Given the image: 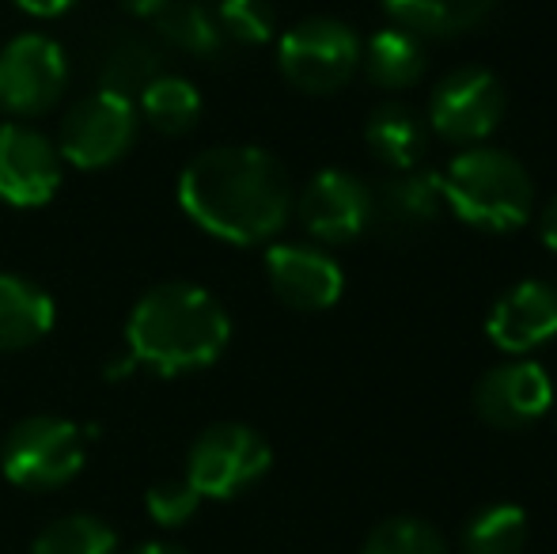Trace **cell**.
<instances>
[{"label":"cell","instance_id":"obj_1","mask_svg":"<svg viewBox=\"0 0 557 554\" xmlns=\"http://www.w3.org/2000/svg\"><path fill=\"white\" fill-rule=\"evenodd\" d=\"M178 206L201 232L224 244H265L293 213V178L265 148L221 145L183 168Z\"/></svg>","mask_w":557,"mask_h":554},{"label":"cell","instance_id":"obj_2","mask_svg":"<svg viewBox=\"0 0 557 554\" xmlns=\"http://www.w3.org/2000/svg\"><path fill=\"white\" fill-rule=\"evenodd\" d=\"M232 342V319L209 288L190 281H163L148 288L129 311L125 346L129 357L160 377L201 372Z\"/></svg>","mask_w":557,"mask_h":554},{"label":"cell","instance_id":"obj_3","mask_svg":"<svg viewBox=\"0 0 557 554\" xmlns=\"http://www.w3.org/2000/svg\"><path fill=\"white\" fill-rule=\"evenodd\" d=\"M444 206L462 224L482 232H516L531 221L535 183L531 171L505 148L470 145L441 175Z\"/></svg>","mask_w":557,"mask_h":554},{"label":"cell","instance_id":"obj_4","mask_svg":"<svg viewBox=\"0 0 557 554\" xmlns=\"http://www.w3.org/2000/svg\"><path fill=\"white\" fill-rule=\"evenodd\" d=\"M360 46L357 30L334 15H311L288 27L277 42V65L293 88L308 96H331L345 88L360 69Z\"/></svg>","mask_w":557,"mask_h":554},{"label":"cell","instance_id":"obj_5","mask_svg":"<svg viewBox=\"0 0 557 554\" xmlns=\"http://www.w3.org/2000/svg\"><path fill=\"white\" fill-rule=\"evenodd\" d=\"M84 467V433L65 418L38 415L8 433L0 448V471L20 490H58Z\"/></svg>","mask_w":557,"mask_h":554},{"label":"cell","instance_id":"obj_6","mask_svg":"<svg viewBox=\"0 0 557 554\" xmlns=\"http://www.w3.org/2000/svg\"><path fill=\"white\" fill-rule=\"evenodd\" d=\"M273 464V452L258 429L243 426V421H221L209 426L206 433L194 441L190 459H186V479L201 497H239L258 479H265Z\"/></svg>","mask_w":557,"mask_h":554},{"label":"cell","instance_id":"obj_7","mask_svg":"<svg viewBox=\"0 0 557 554\" xmlns=\"http://www.w3.org/2000/svg\"><path fill=\"white\" fill-rule=\"evenodd\" d=\"M140 114L137 103L117 91H91L81 103L69 107L65 122H61V145L58 152L65 156L73 168L99 171L122 160L137 140Z\"/></svg>","mask_w":557,"mask_h":554},{"label":"cell","instance_id":"obj_8","mask_svg":"<svg viewBox=\"0 0 557 554\" xmlns=\"http://www.w3.org/2000/svg\"><path fill=\"white\" fill-rule=\"evenodd\" d=\"M508 111L505 84L482 65H459L433 88L429 130L451 145H482Z\"/></svg>","mask_w":557,"mask_h":554},{"label":"cell","instance_id":"obj_9","mask_svg":"<svg viewBox=\"0 0 557 554\" xmlns=\"http://www.w3.org/2000/svg\"><path fill=\"white\" fill-rule=\"evenodd\" d=\"M69 84V58L50 35L23 30L0 50V111L35 119L58 107Z\"/></svg>","mask_w":557,"mask_h":554},{"label":"cell","instance_id":"obj_10","mask_svg":"<svg viewBox=\"0 0 557 554\" xmlns=\"http://www.w3.org/2000/svg\"><path fill=\"white\" fill-rule=\"evenodd\" d=\"M557 403L554 380L531 357H512L500 361L493 369L482 372V380L474 384V415L493 429H528L531 421L550 415Z\"/></svg>","mask_w":557,"mask_h":554},{"label":"cell","instance_id":"obj_11","mask_svg":"<svg viewBox=\"0 0 557 554\" xmlns=\"http://www.w3.org/2000/svg\"><path fill=\"white\" fill-rule=\"evenodd\" d=\"M296 213L319 244H352L372 224V186L345 168H326L300 190Z\"/></svg>","mask_w":557,"mask_h":554},{"label":"cell","instance_id":"obj_12","mask_svg":"<svg viewBox=\"0 0 557 554\" xmlns=\"http://www.w3.org/2000/svg\"><path fill=\"white\" fill-rule=\"evenodd\" d=\"M61 186V152L46 134L20 122L0 126V201L38 209Z\"/></svg>","mask_w":557,"mask_h":554},{"label":"cell","instance_id":"obj_13","mask_svg":"<svg viewBox=\"0 0 557 554\" xmlns=\"http://www.w3.org/2000/svg\"><path fill=\"white\" fill-rule=\"evenodd\" d=\"M265 278L277 300L296 311H326L345 293L337 259L315 244H273L265 251Z\"/></svg>","mask_w":557,"mask_h":554},{"label":"cell","instance_id":"obj_14","mask_svg":"<svg viewBox=\"0 0 557 554\" xmlns=\"http://www.w3.org/2000/svg\"><path fill=\"white\" fill-rule=\"evenodd\" d=\"M485 334L500 354L512 357H528L531 349L546 346L557 338V288L539 278L516 281L490 308Z\"/></svg>","mask_w":557,"mask_h":554},{"label":"cell","instance_id":"obj_15","mask_svg":"<svg viewBox=\"0 0 557 554\" xmlns=\"http://www.w3.org/2000/svg\"><path fill=\"white\" fill-rule=\"evenodd\" d=\"M444 209V183L436 171L410 168L395 171L372 190V224L398 236L421 232L441 217Z\"/></svg>","mask_w":557,"mask_h":554},{"label":"cell","instance_id":"obj_16","mask_svg":"<svg viewBox=\"0 0 557 554\" xmlns=\"http://www.w3.org/2000/svg\"><path fill=\"white\" fill-rule=\"evenodd\" d=\"M53 327V296L20 274H0V354L42 342Z\"/></svg>","mask_w":557,"mask_h":554},{"label":"cell","instance_id":"obj_17","mask_svg":"<svg viewBox=\"0 0 557 554\" xmlns=\"http://www.w3.org/2000/svg\"><path fill=\"white\" fill-rule=\"evenodd\" d=\"M364 140L383 168L410 171L421 168V156L429 148V122L410 103H380L368 114Z\"/></svg>","mask_w":557,"mask_h":554},{"label":"cell","instance_id":"obj_18","mask_svg":"<svg viewBox=\"0 0 557 554\" xmlns=\"http://www.w3.org/2000/svg\"><path fill=\"white\" fill-rule=\"evenodd\" d=\"M425 65H429V53H425V38H418L413 30L391 27L375 30L368 38L364 53H360V69L368 73V81L383 91H406L425 76Z\"/></svg>","mask_w":557,"mask_h":554},{"label":"cell","instance_id":"obj_19","mask_svg":"<svg viewBox=\"0 0 557 554\" xmlns=\"http://www.w3.org/2000/svg\"><path fill=\"white\" fill-rule=\"evenodd\" d=\"M391 23L418 38H455L478 27L497 8V0H380Z\"/></svg>","mask_w":557,"mask_h":554},{"label":"cell","instance_id":"obj_20","mask_svg":"<svg viewBox=\"0 0 557 554\" xmlns=\"http://www.w3.org/2000/svg\"><path fill=\"white\" fill-rule=\"evenodd\" d=\"M137 114L163 137H183L201 122V91L186 76L160 73L137 96Z\"/></svg>","mask_w":557,"mask_h":554},{"label":"cell","instance_id":"obj_21","mask_svg":"<svg viewBox=\"0 0 557 554\" xmlns=\"http://www.w3.org/2000/svg\"><path fill=\"white\" fill-rule=\"evenodd\" d=\"M156 27L168 38L171 46H178L190 58H221L224 50V30L216 23V8H209L206 0H171L160 15H156Z\"/></svg>","mask_w":557,"mask_h":554},{"label":"cell","instance_id":"obj_22","mask_svg":"<svg viewBox=\"0 0 557 554\" xmlns=\"http://www.w3.org/2000/svg\"><path fill=\"white\" fill-rule=\"evenodd\" d=\"M163 73V53L156 50L148 38L140 35H122L111 50L103 53V65H99V81L107 91L133 99Z\"/></svg>","mask_w":557,"mask_h":554},{"label":"cell","instance_id":"obj_23","mask_svg":"<svg viewBox=\"0 0 557 554\" xmlns=\"http://www.w3.org/2000/svg\"><path fill=\"white\" fill-rule=\"evenodd\" d=\"M528 543V513L516 502H493L462 528V554H520Z\"/></svg>","mask_w":557,"mask_h":554},{"label":"cell","instance_id":"obj_24","mask_svg":"<svg viewBox=\"0 0 557 554\" xmlns=\"http://www.w3.org/2000/svg\"><path fill=\"white\" fill-rule=\"evenodd\" d=\"M117 535L107 520L76 513V517H61L46 528L35 540L30 554H114Z\"/></svg>","mask_w":557,"mask_h":554},{"label":"cell","instance_id":"obj_25","mask_svg":"<svg viewBox=\"0 0 557 554\" xmlns=\"http://www.w3.org/2000/svg\"><path fill=\"white\" fill-rule=\"evenodd\" d=\"M360 554H447V540L421 517H387L368 532Z\"/></svg>","mask_w":557,"mask_h":554},{"label":"cell","instance_id":"obj_26","mask_svg":"<svg viewBox=\"0 0 557 554\" xmlns=\"http://www.w3.org/2000/svg\"><path fill=\"white\" fill-rule=\"evenodd\" d=\"M216 23H221L224 38L243 46H262L277 30V15H273L270 0H221L216 4Z\"/></svg>","mask_w":557,"mask_h":554},{"label":"cell","instance_id":"obj_27","mask_svg":"<svg viewBox=\"0 0 557 554\" xmlns=\"http://www.w3.org/2000/svg\"><path fill=\"white\" fill-rule=\"evenodd\" d=\"M206 502V497L198 494V490L190 487V479H163V482H156V487H148V494H145V509H148V517L156 520V525H163V528H178V525H186V520L198 513V505Z\"/></svg>","mask_w":557,"mask_h":554},{"label":"cell","instance_id":"obj_28","mask_svg":"<svg viewBox=\"0 0 557 554\" xmlns=\"http://www.w3.org/2000/svg\"><path fill=\"white\" fill-rule=\"evenodd\" d=\"M539 239H543L546 251L557 255V194L543 206V213H539Z\"/></svg>","mask_w":557,"mask_h":554},{"label":"cell","instance_id":"obj_29","mask_svg":"<svg viewBox=\"0 0 557 554\" xmlns=\"http://www.w3.org/2000/svg\"><path fill=\"white\" fill-rule=\"evenodd\" d=\"M27 15H38V20H53V15H65L76 0H15Z\"/></svg>","mask_w":557,"mask_h":554},{"label":"cell","instance_id":"obj_30","mask_svg":"<svg viewBox=\"0 0 557 554\" xmlns=\"http://www.w3.org/2000/svg\"><path fill=\"white\" fill-rule=\"evenodd\" d=\"M171 0H122V8L129 15H137V20H156V15L168 8Z\"/></svg>","mask_w":557,"mask_h":554},{"label":"cell","instance_id":"obj_31","mask_svg":"<svg viewBox=\"0 0 557 554\" xmlns=\"http://www.w3.org/2000/svg\"><path fill=\"white\" fill-rule=\"evenodd\" d=\"M133 554H186V551L171 547V543H145V547H137Z\"/></svg>","mask_w":557,"mask_h":554}]
</instances>
